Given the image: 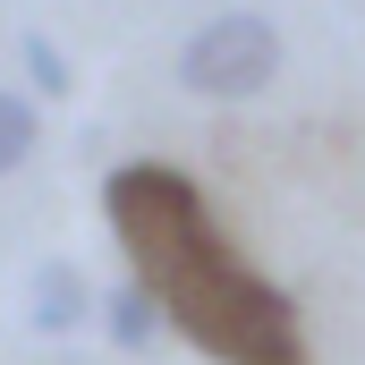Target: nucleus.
<instances>
[{
    "mask_svg": "<svg viewBox=\"0 0 365 365\" xmlns=\"http://www.w3.org/2000/svg\"><path fill=\"white\" fill-rule=\"evenodd\" d=\"M102 221L119 238V255L136 264V289L162 306V331L195 340L221 365H306V331L289 289L264 280L230 230L212 221L204 187L170 162H119L102 179Z\"/></svg>",
    "mask_w": 365,
    "mask_h": 365,
    "instance_id": "obj_1",
    "label": "nucleus"
},
{
    "mask_svg": "<svg viewBox=\"0 0 365 365\" xmlns=\"http://www.w3.org/2000/svg\"><path fill=\"white\" fill-rule=\"evenodd\" d=\"M280 26L272 17H255V9H221V17H204L195 34L179 43V86L195 102H255V93L280 77Z\"/></svg>",
    "mask_w": 365,
    "mask_h": 365,
    "instance_id": "obj_2",
    "label": "nucleus"
},
{
    "mask_svg": "<svg viewBox=\"0 0 365 365\" xmlns=\"http://www.w3.org/2000/svg\"><path fill=\"white\" fill-rule=\"evenodd\" d=\"M26 323H34V340H77L93 323V280L77 264H34V289H26Z\"/></svg>",
    "mask_w": 365,
    "mask_h": 365,
    "instance_id": "obj_3",
    "label": "nucleus"
},
{
    "mask_svg": "<svg viewBox=\"0 0 365 365\" xmlns=\"http://www.w3.org/2000/svg\"><path fill=\"white\" fill-rule=\"evenodd\" d=\"M93 323H102V340H110L119 357H153V349H162V306H153L136 280H110V289L93 297Z\"/></svg>",
    "mask_w": 365,
    "mask_h": 365,
    "instance_id": "obj_4",
    "label": "nucleus"
},
{
    "mask_svg": "<svg viewBox=\"0 0 365 365\" xmlns=\"http://www.w3.org/2000/svg\"><path fill=\"white\" fill-rule=\"evenodd\" d=\"M34 145H43V102L0 93V179H9V170H26V162H34Z\"/></svg>",
    "mask_w": 365,
    "mask_h": 365,
    "instance_id": "obj_5",
    "label": "nucleus"
},
{
    "mask_svg": "<svg viewBox=\"0 0 365 365\" xmlns=\"http://www.w3.org/2000/svg\"><path fill=\"white\" fill-rule=\"evenodd\" d=\"M17 60H26V77H34L43 102H68V93H77V68H68V51H60L51 34H34V26H26V34H17Z\"/></svg>",
    "mask_w": 365,
    "mask_h": 365,
    "instance_id": "obj_6",
    "label": "nucleus"
},
{
    "mask_svg": "<svg viewBox=\"0 0 365 365\" xmlns=\"http://www.w3.org/2000/svg\"><path fill=\"white\" fill-rule=\"evenodd\" d=\"M51 365H93V357H68V349H60V357H51Z\"/></svg>",
    "mask_w": 365,
    "mask_h": 365,
    "instance_id": "obj_7",
    "label": "nucleus"
}]
</instances>
